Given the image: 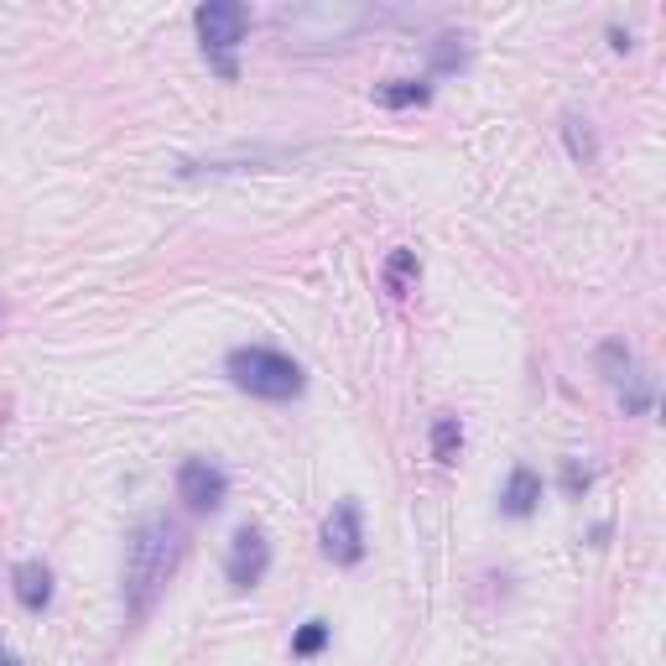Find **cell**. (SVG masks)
<instances>
[{"label":"cell","mask_w":666,"mask_h":666,"mask_svg":"<svg viewBox=\"0 0 666 666\" xmlns=\"http://www.w3.org/2000/svg\"><path fill=\"white\" fill-rule=\"evenodd\" d=\"M177 563H182V531L167 515H146L131 531V542H125V584H120V593H125V614L131 620H146L157 609Z\"/></svg>","instance_id":"6da1fadb"},{"label":"cell","mask_w":666,"mask_h":666,"mask_svg":"<svg viewBox=\"0 0 666 666\" xmlns=\"http://www.w3.org/2000/svg\"><path fill=\"white\" fill-rule=\"evenodd\" d=\"M365 21H370V5L359 0H308V5L281 11V37L292 47H329V42H349Z\"/></svg>","instance_id":"7a4b0ae2"},{"label":"cell","mask_w":666,"mask_h":666,"mask_svg":"<svg viewBox=\"0 0 666 666\" xmlns=\"http://www.w3.org/2000/svg\"><path fill=\"white\" fill-rule=\"evenodd\" d=\"M224 370H230V380H235L240 391L260 396V401H292V396H302V365L276 349H255V344L251 349H235L224 359Z\"/></svg>","instance_id":"3957f363"},{"label":"cell","mask_w":666,"mask_h":666,"mask_svg":"<svg viewBox=\"0 0 666 666\" xmlns=\"http://www.w3.org/2000/svg\"><path fill=\"white\" fill-rule=\"evenodd\" d=\"M198 37H203V53L214 58V68L224 79H235V53L245 32H251V11L240 5V0H209V5H198Z\"/></svg>","instance_id":"277c9868"},{"label":"cell","mask_w":666,"mask_h":666,"mask_svg":"<svg viewBox=\"0 0 666 666\" xmlns=\"http://www.w3.org/2000/svg\"><path fill=\"white\" fill-rule=\"evenodd\" d=\"M177 495H182V506L188 510H219L224 506V495H230V474L209 464V458H188L182 469H177Z\"/></svg>","instance_id":"5b68a950"},{"label":"cell","mask_w":666,"mask_h":666,"mask_svg":"<svg viewBox=\"0 0 666 666\" xmlns=\"http://www.w3.org/2000/svg\"><path fill=\"white\" fill-rule=\"evenodd\" d=\"M323 557L338 563V568H354L365 557V526H359V506L354 500L329 510V521H323Z\"/></svg>","instance_id":"8992f818"},{"label":"cell","mask_w":666,"mask_h":666,"mask_svg":"<svg viewBox=\"0 0 666 666\" xmlns=\"http://www.w3.org/2000/svg\"><path fill=\"white\" fill-rule=\"evenodd\" d=\"M266 568H271V542H266V531H260V526H240L235 547H230V563H224L230 584L255 588L260 578H266Z\"/></svg>","instance_id":"52a82bcc"},{"label":"cell","mask_w":666,"mask_h":666,"mask_svg":"<svg viewBox=\"0 0 666 666\" xmlns=\"http://www.w3.org/2000/svg\"><path fill=\"white\" fill-rule=\"evenodd\" d=\"M536 500H542V479H536L526 464H521V469H510L506 490H500V510L515 515V521H526L531 510H536Z\"/></svg>","instance_id":"ba28073f"},{"label":"cell","mask_w":666,"mask_h":666,"mask_svg":"<svg viewBox=\"0 0 666 666\" xmlns=\"http://www.w3.org/2000/svg\"><path fill=\"white\" fill-rule=\"evenodd\" d=\"M11 584H16V599L26 609H47V599H53V573L42 568V563H21L11 573Z\"/></svg>","instance_id":"9c48e42d"},{"label":"cell","mask_w":666,"mask_h":666,"mask_svg":"<svg viewBox=\"0 0 666 666\" xmlns=\"http://www.w3.org/2000/svg\"><path fill=\"white\" fill-rule=\"evenodd\" d=\"M380 276H386V292L391 297H407L417 287V276H422V260H417V251H396Z\"/></svg>","instance_id":"30bf717a"},{"label":"cell","mask_w":666,"mask_h":666,"mask_svg":"<svg viewBox=\"0 0 666 666\" xmlns=\"http://www.w3.org/2000/svg\"><path fill=\"white\" fill-rule=\"evenodd\" d=\"M428 84H417V79H391V84H380L375 89V104H386V110H412V104H428Z\"/></svg>","instance_id":"8fae6325"},{"label":"cell","mask_w":666,"mask_h":666,"mask_svg":"<svg viewBox=\"0 0 666 666\" xmlns=\"http://www.w3.org/2000/svg\"><path fill=\"white\" fill-rule=\"evenodd\" d=\"M458 453H464V428H458V417H437V422H432V458H437V464H458Z\"/></svg>","instance_id":"7c38bea8"},{"label":"cell","mask_w":666,"mask_h":666,"mask_svg":"<svg viewBox=\"0 0 666 666\" xmlns=\"http://www.w3.org/2000/svg\"><path fill=\"white\" fill-rule=\"evenodd\" d=\"M563 136H568L573 162H584V167H593V157H599V146H593V131H588V120H584V115H568V120H563Z\"/></svg>","instance_id":"4fadbf2b"},{"label":"cell","mask_w":666,"mask_h":666,"mask_svg":"<svg viewBox=\"0 0 666 666\" xmlns=\"http://www.w3.org/2000/svg\"><path fill=\"white\" fill-rule=\"evenodd\" d=\"M599 375H604V380H614V386H625L630 375H635V359H630V349L620 344V338L599 349Z\"/></svg>","instance_id":"5bb4252c"},{"label":"cell","mask_w":666,"mask_h":666,"mask_svg":"<svg viewBox=\"0 0 666 666\" xmlns=\"http://www.w3.org/2000/svg\"><path fill=\"white\" fill-rule=\"evenodd\" d=\"M323 646H329V620H308V625L297 630L292 656H318Z\"/></svg>","instance_id":"9a60e30c"},{"label":"cell","mask_w":666,"mask_h":666,"mask_svg":"<svg viewBox=\"0 0 666 666\" xmlns=\"http://www.w3.org/2000/svg\"><path fill=\"white\" fill-rule=\"evenodd\" d=\"M620 401H625V412H646L651 407V386H646V375H630L625 386H620Z\"/></svg>","instance_id":"2e32d148"},{"label":"cell","mask_w":666,"mask_h":666,"mask_svg":"<svg viewBox=\"0 0 666 666\" xmlns=\"http://www.w3.org/2000/svg\"><path fill=\"white\" fill-rule=\"evenodd\" d=\"M437 42H443V47L432 53V68H437V74H448V68L464 63V47H458V37H437Z\"/></svg>","instance_id":"e0dca14e"},{"label":"cell","mask_w":666,"mask_h":666,"mask_svg":"<svg viewBox=\"0 0 666 666\" xmlns=\"http://www.w3.org/2000/svg\"><path fill=\"white\" fill-rule=\"evenodd\" d=\"M563 485H568V490L578 495V490H588V474H578V469L568 464V474H563Z\"/></svg>","instance_id":"ac0fdd59"},{"label":"cell","mask_w":666,"mask_h":666,"mask_svg":"<svg viewBox=\"0 0 666 666\" xmlns=\"http://www.w3.org/2000/svg\"><path fill=\"white\" fill-rule=\"evenodd\" d=\"M0 666H21V662H16V656H0Z\"/></svg>","instance_id":"d6986e66"}]
</instances>
